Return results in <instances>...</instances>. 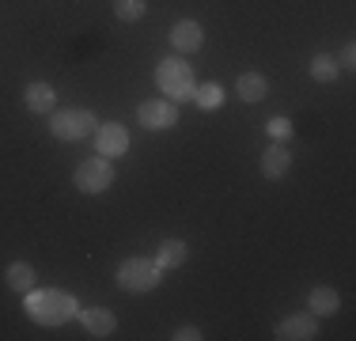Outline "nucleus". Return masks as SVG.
<instances>
[{
  "label": "nucleus",
  "mask_w": 356,
  "mask_h": 341,
  "mask_svg": "<svg viewBox=\"0 0 356 341\" xmlns=\"http://www.w3.org/2000/svg\"><path fill=\"white\" fill-rule=\"evenodd\" d=\"M277 338L281 341H311V338H318V319L311 311H296L277 326Z\"/></svg>",
  "instance_id": "nucleus-8"
},
{
  "label": "nucleus",
  "mask_w": 356,
  "mask_h": 341,
  "mask_svg": "<svg viewBox=\"0 0 356 341\" xmlns=\"http://www.w3.org/2000/svg\"><path fill=\"white\" fill-rule=\"evenodd\" d=\"M159 280H163V269L156 266V258H125L118 266V288L125 292H152L159 288Z\"/></svg>",
  "instance_id": "nucleus-3"
},
{
  "label": "nucleus",
  "mask_w": 356,
  "mask_h": 341,
  "mask_svg": "<svg viewBox=\"0 0 356 341\" xmlns=\"http://www.w3.org/2000/svg\"><path fill=\"white\" fill-rule=\"evenodd\" d=\"M171 338H175V341H197V338H201V330H197V326H190V322H186V326H178V330H175Z\"/></svg>",
  "instance_id": "nucleus-22"
},
{
  "label": "nucleus",
  "mask_w": 356,
  "mask_h": 341,
  "mask_svg": "<svg viewBox=\"0 0 356 341\" xmlns=\"http://www.w3.org/2000/svg\"><path fill=\"white\" fill-rule=\"evenodd\" d=\"M186 258H190V246H186L182 239H163L159 251H156V266L159 269H178Z\"/></svg>",
  "instance_id": "nucleus-16"
},
{
  "label": "nucleus",
  "mask_w": 356,
  "mask_h": 341,
  "mask_svg": "<svg viewBox=\"0 0 356 341\" xmlns=\"http://www.w3.org/2000/svg\"><path fill=\"white\" fill-rule=\"evenodd\" d=\"M144 12H148L144 0H114V15L122 23H137V19H144Z\"/></svg>",
  "instance_id": "nucleus-18"
},
{
  "label": "nucleus",
  "mask_w": 356,
  "mask_h": 341,
  "mask_svg": "<svg viewBox=\"0 0 356 341\" xmlns=\"http://www.w3.org/2000/svg\"><path fill=\"white\" fill-rule=\"evenodd\" d=\"M4 280H8V288H12V292H23V296H27L31 288H35L38 273H35V266H31V262H12V266L4 269Z\"/></svg>",
  "instance_id": "nucleus-15"
},
{
  "label": "nucleus",
  "mask_w": 356,
  "mask_h": 341,
  "mask_svg": "<svg viewBox=\"0 0 356 341\" xmlns=\"http://www.w3.org/2000/svg\"><path fill=\"white\" fill-rule=\"evenodd\" d=\"M99 125H95V114L83 106H69V110H54V118H49V133L57 136V141H83V136H91Z\"/></svg>",
  "instance_id": "nucleus-4"
},
{
  "label": "nucleus",
  "mask_w": 356,
  "mask_h": 341,
  "mask_svg": "<svg viewBox=\"0 0 356 341\" xmlns=\"http://www.w3.org/2000/svg\"><path fill=\"white\" fill-rule=\"evenodd\" d=\"M193 102H197L201 110H216L220 102H224V88H220V84H205V88L193 91Z\"/></svg>",
  "instance_id": "nucleus-19"
},
{
  "label": "nucleus",
  "mask_w": 356,
  "mask_h": 341,
  "mask_svg": "<svg viewBox=\"0 0 356 341\" xmlns=\"http://www.w3.org/2000/svg\"><path fill=\"white\" fill-rule=\"evenodd\" d=\"M72 182H76V190H80V193L95 198V193L110 190V182H114V167H110L106 156H91V159H83V164L76 167Z\"/></svg>",
  "instance_id": "nucleus-5"
},
{
  "label": "nucleus",
  "mask_w": 356,
  "mask_h": 341,
  "mask_svg": "<svg viewBox=\"0 0 356 341\" xmlns=\"http://www.w3.org/2000/svg\"><path fill=\"white\" fill-rule=\"evenodd\" d=\"M23 311L35 322H42V326H61V322L80 315V307H76L72 292H61V288H31Z\"/></svg>",
  "instance_id": "nucleus-1"
},
{
  "label": "nucleus",
  "mask_w": 356,
  "mask_h": 341,
  "mask_svg": "<svg viewBox=\"0 0 356 341\" xmlns=\"http://www.w3.org/2000/svg\"><path fill=\"white\" fill-rule=\"evenodd\" d=\"M266 133L273 136V141H288V136H292V122H288V118H269Z\"/></svg>",
  "instance_id": "nucleus-20"
},
{
  "label": "nucleus",
  "mask_w": 356,
  "mask_h": 341,
  "mask_svg": "<svg viewBox=\"0 0 356 341\" xmlns=\"http://www.w3.org/2000/svg\"><path fill=\"white\" fill-rule=\"evenodd\" d=\"M167 38H171V46L178 49V54H197V49L205 46V31H201V23H193V19H178Z\"/></svg>",
  "instance_id": "nucleus-9"
},
{
  "label": "nucleus",
  "mask_w": 356,
  "mask_h": 341,
  "mask_svg": "<svg viewBox=\"0 0 356 341\" xmlns=\"http://www.w3.org/2000/svg\"><path fill=\"white\" fill-rule=\"evenodd\" d=\"M156 88L163 91L171 102H186L193 99V91H197V80H193V68L190 61H182V57H167V61L156 65Z\"/></svg>",
  "instance_id": "nucleus-2"
},
{
  "label": "nucleus",
  "mask_w": 356,
  "mask_h": 341,
  "mask_svg": "<svg viewBox=\"0 0 356 341\" xmlns=\"http://www.w3.org/2000/svg\"><path fill=\"white\" fill-rule=\"evenodd\" d=\"M337 307H341V296H337L330 285H315L307 292V311L315 315V319H322V315H334Z\"/></svg>",
  "instance_id": "nucleus-14"
},
{
  "label": "nucleus",
  "mask_w": 356,
  "mask_h": 341,
  "mask_svg": "<svg viewBox=\"0 0 356 341\" xmlns=\"http://www.w3.org/2000/svg\"><path fill=\"white\" fill-rule=\"evenodd\" d=\"M353 65H356V46H353V42H345L341 57H337V68H353Z\"/></svg>",
  "instance_id": "nucleus-21"
},
{
  "label": "nucleus",
  "mask_w": 356,
  "mask_h": 341,
  "mask_svg": "<svg viewBox=\"0 0 356 341\" xmlns=\"http://www.w3.org/2000/svg\"><path fill=\"white\" fill-rule=\"evenodd\" d=\"M307 72H311V80H315V84H334L341 68H337L334 54H315V57H311V65H307Z\"/></svg>",
  "instance_id": "nucleus-17"
},
{
  "label": "nucleus",
  "mask_w": 356,
  "mask_h": 341,
  "mask_svg": "<svg viewBox=\"0 0 356 341\" xmlns=\"http://www.w3.org/2000/svg\"><path fill=\"white\" fill-rule=\"evenodd\" d=\"M261 175L269 178V182H281V178L292 170V152L284 148V144H269L266 152H261Z\"/></svg>",
  "instance_id": "nucleus-10"
},
{
  "label": "nucleus",
  "mask_w": 356,
  "mask_h": 341,
  "mask_svg": "<svg viewBox=\"0 0 356 341\" xmlns=\"http://www.w3.org/2000/svg\"><path fill=\"white\" fill-rule=\"evenodd\" d=\"M23 102H27L31 114H54V106H57V91L49 88L46 80H31V84H27V91H23Z\"/></svg>",
  "instance_id": "nucleus-12"
},
{
  "label": "nucleus",
  "mask_w": 356,
  "mask_h": 341,
  "mask_svg": "<svg viewBox=\"0 0 356 341\" xmlns=\"http://www.w3.org/2000/svg\"><path fill=\"white\" fill-rule=\"evenodd\" d=\"M137 122L144 129H171L178 122V102L171 99H144L137 106Z\"/></svg>",
  "instance_id": "nucleus-6"
},
{
  "label": "nucleus",
  "mask_w": 356,
  "mask_h": 341,
  "mask_svg": "<svg viewBox=\"0 0 356 341\" xmlns=\"http://www.w3.org/2000/svg\"><path fill=\"white\" fill-rule=\"evenodd\" d=\"M235 95L243 102H261L269 95V80L261 72H239V80H235Z\"/></svg>",
  "instance_id": "nucleus-13"
},
{
  "label": "nucleus",
  "mask_w": 356,
  "mask_h": 341,
  "mask_svg": "<svg viewBox=\"0 0 356 341\" xmlns=\"http://www.w3.org/2000/svg\"><path fill=\"white\" fill-rule=\"evenodd\" d=\"M95 152L106 159H118L129 152V129H125L122 122H106L95 129Z\"/></svg>",
  "instance_id": "nucleus-7"
},
{
  "label": "nucleus",
  "mask_w": 356,
  "mask_h": 341,
  "mask_svg": "<svg viewBox=\"0 0 356 341\" xmlns=\"http://www.w3.org/2000/svg\"><path fill=\"white\" fill-rule=\"evenodd\" d=\"M80 322L91 338H110L118 330V315L110 307H88V311H80Z\"/></svg>",
  "instance_id": "nucleus-11"
}]
</instances>
